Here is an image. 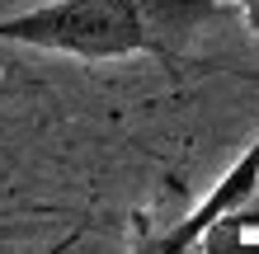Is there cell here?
<instances>
[{
  "label": "cell",
  "instance_id": "3",
  "mask_svg": "<svg viewBox=\"0 0 259 254\" xmlns=\"http://www.w3.org/2000/svg\"><path fill=\"white\" fill-rule=\"evenodd\" d=\"M231 5H240V14H245V28L259 38V0H231Z\"/></svg>",
  "mask_w": 259,
  "mask_h": 254
},
{
  "label": "cell",
  "instance_id": "1",
  "mask_svg": "<svg viewBox=\"0 0 259 254\" xmlns=\"http://www.w3.org/2000/svg\"><path fill=\"white\" fill-rule=\"evenodd\" d=\"M226 5L231 0H42L0 19V42L75 62L160 57L165 66H179Z\"/></svg>",
  "mask_w": 259,
  "mask_h": 254
},
{
  "label": "cell",
  "instance_id": "2",
  "mask_svg": "<svg viewBox=\"0 0 259 254\" xmlns=\"http://www.w3.org/2000/svg\"><path fill=\"white\" fill-rule=\"evenodd\" d=\"M254 193H259V137L236 156V165L217 179V188H212L207 198L198 202L184 221H179V226H170L165 235H156V240H142V249H151V254H184V249H198V245H203V235H207L212 226H222L226 217H236Z\"/></svg>",
  "mask_w": 259,
  "mask_h": 254
}]
</instances>
